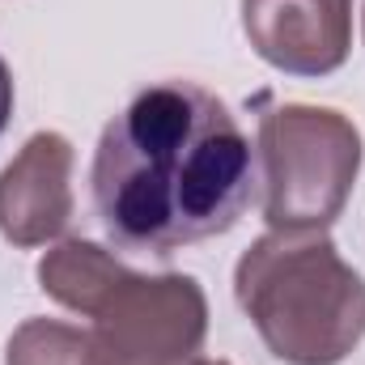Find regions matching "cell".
<instances>
[{
  "mask_svg": "<svg viewBox=\"0 0 365 365\" xmlns=\"http://www.w3.org/2000/svg\"><path fill=\"white\" fill-rule=\"evenodd\" d=\"M93 365H191L208 336V297L195 276H119L90 314Z\"/></svg>",
  "mask_w": 365,
  "mask_h": 365,
  "instance_id": "277c9868",
  "label": "cell"
},
{
  "mask_svg": "<svg viewBox=\"0 0 365 365\" xmlns=\"http://www.w3.org/2000/svg\"><path fill=\"white\" fill-rule=\"evenodd\" d=\"M361 30H365V17H361Z\"/></svg>",
  "mask_w": 365,
  "mask_h": 365,
  "instance_id": "8fae6325",
  "label": "cell"
},
{
  "mask_svg": "<svg viewBox=\"0 0 365 365\" xmlns=\"http://www.w3.org/2000/svg\"><path fill=\"white\" fill-rule=\"evenodd\" d=\"M123 272H128V264H119L110 251H102L98 242H86V238H73V242H60L56 251L43 255L38 284L51 302L90 319L93 306L106 297V289Z\"/></svg>",
  "mask_w": 365,
  "mask_h": 365,
  "instance_id": "52a82bcc",
  "label": "cell"
},
{
  "mask_svg": "<svg viewBox=\"0 0 365 365\" xmlns=\"http://www.w3.org/2000/svg\"><path fill=\"white\" fill-rule=\"evenodd\" d=\"M13 73H9V64H4V56H0V136H4V128H9V119H13Z\"/></svg>",
  "mask_w": 365,
  "mask_h": 365,
  "instance_id": "9c48e42d",
  "label": "cell"
},
{
  "mask_svg": "<svg viewBox=\"0 0 365 365\" xmlns=\"http://www.w3.org/2000/svg\"><path fill=\"white\" fill-rule=\"evenodd\" d=\"M255 149L234 110L195 81L140 90L93 149L102 230L123 251L170 255L238 225L255 200Z\"/></svg>",
  "mask_w": 365,
  "mask_h": 365,
  "instance_id": "6da1fadb",
  "label": "cell"
},
{
  "mask_svg": "<svg viewBox=\"0 0 365 365\" xmlns=\"http://www.w3.org/2000/svg\"><path fill=\"white\" fill-rule=\"evenodd\" d=\"M4 365H93L90 331L64 319H26L9 336Z\"/></svg>",
  "mask_w": 365,
  "mask_h": 365,
  "instance_id": "ba28073f",
  "label": "cell"
},
{
  "mask_svg": "<svg viewBox=\"0 0 365 365\" xmlns=\"http://www.w3.org/2000/svg\"><path fill=\"white\" fill-rule=\"evenodd\" d=\"M191 365H230V361H212V357H195Z\"/></svg>",
  "mask_w": 365,
  "mask_h": 365,
  "instance_id": "30bf717a",
  "label": "cell"
},
{
  "mask_svg": "<svg viewBox=\"0 0 365 365\" xmlns=\"http://www.w3.org/2000/svg\"><path fill=\"white\" fill-rule=\"evenodd\" d=\"M242 34L289 77H327L353 47V0H242Z\"/></svg>",
  "mask_w": 365,
  "mask_h": 365,
  "instance_id": "5b68a950",
  "label": "cell"
},
{
  "mask_svg": "<svg viewBox=\"0 0 365 365\" xmlns=\"http://www.w3.org/2000/svg\"><path fill=\"white\" fill-rule=\"evenodd\" d=\"M255 170L272 230H327L361 175V132L331 106H272L259 119Z\"/></svg>",
  "mask_w": 365,
  "mask_h": 365,
  "instance_id": "3957f363",
  "label": "cell"
},
{
  "mask_svg": "<svg viewBox=\"0 0 365 365\" xmlns=\"http://www.w3.org/2000/svg\"><path fill=\"white\" fill-rule=\"evenodd\" d=\"M234 297L284 365H340L365 340V280L323 230H272L251 242Z\"/></svg>",
  "mask_w": 365,
  "mask_h": 365,
  "instance_id": "7a4b0ae2",
  "label": "cell"
},
{
  "mask_svg": "<svg viewBox=\"0 0 365 365\" xmlns=\"http://www.w3.org/2000/svg\"><path fill=\"white\" fill-rule=\"evenodd\" d=\"M73 145L60 132H34L0 170V234L13 247H43L73 225Z\"/></svg>",
  "mask_w": 365,
  "mask_h": 365,
  "instance_id": "8992f818",
  "label": "cell"
}]
</instances>
